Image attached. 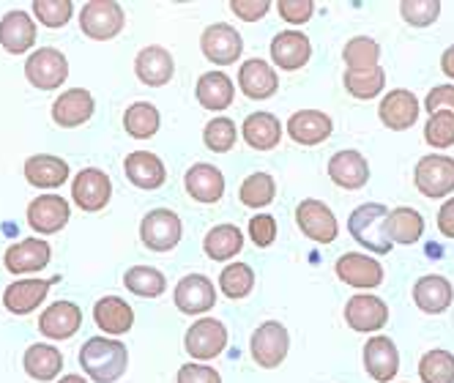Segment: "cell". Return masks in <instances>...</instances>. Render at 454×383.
<instances>
[{
	"mask_svg": "<svg viewBox=\"0 0 454 383\" xmlns=\"http://www.w3.org/2000/svg\"><path fill=\"white\" fill-rule=\"evenodd\" d=\"M93 317H96V326H99L102 332L107 334H126L129 329L135 326V312L132 307H129L123 299L118 296H105L96 301L93 307Z\"/></svg>",
	"mask_w": 454,
	"mask_h": 383,
	"instance_id": "d6a6232c",
	"label": "cell"
},
{
	"mask_svg": "<svg viewBox=\"0 0 454 383\" xmlns=\"http://www.w3.org/2000/svg\"><path fill=\"white\" fill-rule=\"evenodd\" d=\"M345 88L356 99H375L380 96L383 85H386V72L375 69V72H345L342 77Z\"/></svg>",
	"mask_w": 454,
	"mask_h": 383,
	"instance_id": "ee69618b",
	"label": "cell"
},
{
	"mask_svg": "<svg viewBox=\"0 0 454 383\" xmlns=\"http://www.w3.org/2000/svg\"><path fill=\"white\" fill-rule=\"evenodd\" d=\"M334 132V123L326 113L320 110H299L287 121V135L299 145H320Z\"/></svg>",
	"mask_w": 454,
	"mask_h": 383,
	"instance_id": "ffe728a7",
	"label": "cell"
},
{
	"mask_svg": "<svg viewBox=\"0 0 454 383\" xmlns=\"http://www.w3.org/2000/svg\"><path fill=\"white\" fill-rule=\"evenodd\" d=\"M22 364H25V372L34 380H52L63 370V356L58 348H52L47 342H36L25 350Z\"/></svg>",
	"mask_w": 454,
	"mask_h": 383,
	"instance_id": "d590c367",
	"label": "cell"
},
{
	"mask_svg": "<svg viewBox=\"0 0 454 383\" xmlns=\"http://www.w3.org/2000/svg\"><path fill=\"white\" fill-rule=\"evenodd\" d=\"M25 77L30 80V85L39 90H55L67 82L69 77V63L63 58L60 50L52 47H42L25 63Z\"/></svg>",
	"mask_w": 454,
	"mask_h": 383,
	"instance_id": "52a82bcc",
	"label": "cell"
},
{
	"mask_svg": "<svg viewBox=\"0 0 454 383\" xmlns=\"http://www.w3.org/2000/svg\"><path fill=\"white\" fill-rule=\"evenodd\" d=\"M425 110L433 115V113H454V85H438L427 93V99H425Z\"/></svg>",
	"mask_w": 454,
	"mask_h": 383,
	"instance_id": "db71d44e",
	"label": "cell"
},
{
	"mask_svg": "<svg viewBox=\"0 0 454 383\" xmlns=\"http://www.w3.org/2000/svg\"><path fill=\"white\" fill-rule=\"evenodd\" d=\"M277 12L290 25H304L315 14V4H312V0H279Z\"/></svg>",
	"mask_w": 454,
	"mask_h": 383,
	"instance_id": "f907efd6",
	"label": "cell"
},
{
	"mask_svg": "<svg viewBox=\"0 0 454 383\" xmlns=\"http://www.w3.org/2000/svg\"><path fill=\"white\" fill-rule=\"evenodd\" d=\"M69 203L60 195H39L34 203L27 206V225L34 233L52 236L67 228L69 222Z\"/></svg>",
	"mask_w": 454,
	"mask_h": 383,
	"instance_id": "4fadbf2b",
	"label": "cell"
},
{
	"mask_svg": "<svg viewBox=\"0 0 454 383\" xmlns=\"http://www.w3.org/2000/svg\"><path fill=\"white\" fill-rule=\"evenodd\" d=\"M123 9L113 0H90L80 12V27L82 34L96 39V42H107L115 39L123 27Z\"/></svg>",
	"mask_w": 454,
	"mask_h": 383,
	"instance_id": "8992f818",
	"label": "cell"
},
{
	"mask_svg": "<svg viewBox=\"0 0 454 383\" xmlns=\"http://www.w3.org/2000/svg\"><path fill=\"white\" fill-rule=\"evenodd\" d=\"M419 113H421L419 99H416L411 90H405V88L388 90L383 99H380V107H378L380 123L386 126V129H392V132L411 129V126L419 121Z\"/></svg>",
	"mask_w": 454,
	"mask_h": 383,
	"instance_id": "7c38bea8",
	"label": "cell"
},
{
	"mask_svg": "<svg viewBox=\"0 0 454 383\" xmlns=\"http://www.w3.org/2000/svg\"><path fill=\"white\" fill-rule=\"evenodd\" d=\"M239 198L247 208H266L277 198V184L269 173H252L244 184Z\"/></svg>",
	"mask_w": 454,
	"mask_h": 383,
	"instance_id": "60d3db41",
	"label": "cell"
},
{
	"mask_svg": "<svg viewBox=\"0 0 454 383\" xmlns=\"http://www.w3.org/2000/svg\"><path fill=\"white\" fill-rule=\"evenodd\" d=\"M123 285L132 291L135 296H145V299H156L165 293L168 287V279L159 269L153 266H132L123 277Z\"/></svg>",
	"mask_w": 454,
	"mask_h": 383,
	"instance_id": "ab89813d",
	"label": "cell"
},
{
	"mask_svg": "<svg viewBox=\"0 0 454 383\" xmlns=\"http://www.w3.org/2000/svg\"><path fill=\"white\" fill-rule=\"evenodd\" d=\"M282 137V123L271 113H252L244 121V140L254 151H271L279 145Z\"/></svg>",
	"mask_w": 454,
	"mask_h": 383,
	"instance_id": "e575fe53",
	"label": "cell"
},
{
	"mask_svg": "<svg viewBox=\"0 0 454 383\" xmlns=\"http://www.w3.org/2000/svg\"><path fill=\"white\" fill-rule=\"evenodd\" d=\"M135 72L137 77L151 85V88H161L173 80V72H176V63H173V55L165 50V47H145L137 52V60H135Z\"/></svg>",
	"mask_w": 454,
	"mask_h": 383,
	"instance_id": "4316f807",
	"label": "cell"
},
{
	"mask_svg": "<svg viewBox=\"0 0 454 383\" xmlns=\"http://www.w3.org/2000/svg\"><path fill=\"white\" fill-rule=\"evenodd\" d=\"M334 271L350 287H367L370 291V287H378L383 282V266L375 258H367V254L359 252H345Z\"/></svg>",
	"mask_w": 454,
	"mask_h": 383,
	"instance_id": "603a6c76",
	"label": "cell"
},
{
	"mask_svg": "<svg viewBox=\"0 0 454 383\" xmlns=\"http://www.w3.org/2000/svg\"><path fill=\"white\" fill-rule=\"evenodd\" d=\"M386 214H388V208L383 203H364V206L356 208L348 219L350 236L375 254L392 252V241L386 238V231H383Z\"/></svg>",
	"mask_w": 454,
	"mask_h": 383,
	"instance_id": "7a4b0ae2",
	"label": "cell"
},
{
	"mask_svg": "<svg viewBox=\"0 0 454 383\" xmlns=\"http://www.w3.org/2000/svg\"><path fill=\"white\" fill-rule=\"evenodd\" d=\"M364 370L378 383L395 380V375L400 372V354H397L395 340H388L383 334L380 337H370L364 342Z\"/></svg>",
	"mask_w": 454,
	"mask_h": 383,
	"instance_id": "2e32d148",
	"label": "cell"
},
{
	"mask_svg": "<svg viewBox=\"0 0 454 383\" xmlns=\"http://www.w3.org/2000/svg\"><path fill=\"white\" fill-rule=\"evenodd\" d=\"M219 287L227 299H247L254 287V271L247 263H231L219 274Z\"/></svg>",
	"mask_w": 454,
	"mask_h": 383,
	"instance_id": "7bdbcfd3",
	"label": "cell"
},
{
	"mask_svg": "<svg viewBox=\"0 0 454 383\" xmlns=\"http://www.w3.org/2000/svg\"><path fill=\"white\" fill-rule=\"evenodd\" d=\"M400 14L413 27H427L441 17V4L438 0H403Z\"/></svg>",
	"mask_w": 454,
	"mask_h": 383,
	"instance_id": "bcb514c9",
	"label": "cell"
},
{
	"mask_svg": "<svg viewBox=\"0 0 454 383\" xmlns=\"http://www.w3.org/2000/svg\"><path fill=\"white\" fill-rule=\"evenodd\" d=\"M425 140L433 148H449L454 145V113H433L425 126Z\"/></svg>",
	"mask_w": 454,
	"mask_h": 383,
	"instance_id": "7dc6e473",
	"label": "cell"
},
{
	"mask_svg": "<svg viewBox=\"0 0 454 383\" xmlns=\"http://www.w3.org/2000/svg\"><path fill=\"white\" fill-rule=\"evenodd\" d=\"M413 301L421 312L427 315H441L451 307L454 301V287L446 277L441 274H427L413 285Z\"/></svg>",
	"mask_w": 454,
	"mask_h": 383,
	"instance_id": "484cf974",
	"label": "cell"
},
{
	"mask_svg": "<svg viewBox=\"0 0 454 383\" xmlns=\"http://www.w3.org/2000/svg\"><path fill=\"white\" fill-rule=\"evenodd\" d=\"M329 178L340 189H362L370 181V165L359 151H337L329 162Z\"/></svg>",
	"mask_w": 454,
	"mask_h": 383,
	"instance_id": "83f0119b",
	"label": "cell"
},
{
	"mask_svg": "<svg viewBox=\"0 0 454 383\" xmlns=\"http://www.w3.org/2000/svg\"><path fill=\"white\" fill-rule=\"evenodd\" d=\"M249 241L254 246H271L277 241V219L271 214H257L249 219Z\"/></svg>",
	"mask_w": 454,
	"mask_h": 383,
	"instance_id": "681fc988",
	"label": "cell"
},
{
	"mask_svg": "<svg viewBox=\"0 0 454 383\" xmlns=\"http://www.w3.org/2000/svg\"><path fill=\"white\" fill-rule=\"evenodd\" d=\"M178 383H222V375L208 364H184L178 370Z\"/></svg>",
	"mask_w": 454,
	"mask_h": 383,
	"instance_id": "f5cc1de1",
	"label": "cell"
},
{
	"mask_svg": "<svg viewBox=\"0 0 454 383\" xmlns=\"http://www.w3.org/2000/svg\"><path fill=\"white\" fill-rule=\"evenodd\" d=\"M58 383H88L82 375H67V378H60Z\"/></svg>",
	"mask_w": 454,
	"mask_h": 383,
	"instance_id": "6f0895ef",
	"label": "cell"
},
{
	"mask_svg": "<svg viewBox=\"0 0 454 383\" xmlns=\"http://www.w3.org/2000/svg\"><path fill=\"white\" fill-rule=\"evenodd\" d=\"M200 50L211 63H216V66H231V63H236L241 58L244 42H241V34L233 25L216 22V25H208L203 30Z\"/></svg>",
	"mask_w": 454,
	"mask_h": 383,
	"instance_id": "9c48e42d",
	"label": "cell"
},
{
	"mask_svg": "<svg viewBox=\"0 0 454 383\" xmlns=\"http://www.w3.org/2000/svg\"><path fill=\"white\" fill-rule=\"evenodd\" d=\"M296 222L307 238L317 241V244H332L340 233V222L334 216V211L323 203V200H301L296 208Z\"/></svg>",
	"mask_w": 454,
	"mask_h": 383,
	"instance_id": "30bf717a",
	"label": "cell"
},
{
	"mask_svg": "<svg viewBox=\"0 0 454 383\" xmlns=\"http://www.w3.org/2000/svg\"><path fill=\"white\" fill-rule=\"evenodd\" d=\"M441 69H443V74H446L449 80H454V44L443 52V58H441Z\"/></svg>",
	"mask_w": 454,
	"mask_h": 383,
	"instance_id": "9f6ffc18",
	"label": "cell"
},
{
	"mask_svg": "<svg viewBox=\"0 0 454 383\" xmlns=\"http://www.w3.org/2000/svg\"><path fill=\"white\" fill-rule=\"evenodd\" d=\"M186 354L198 362H211L216 359L222 350L227 348V326L216 317H203V321H194L184 337Z\"/></svg>",
	"mask_w": 454,
	"mask_h": 383,
	"instance_id": "ba28073f",
	"label": "cell"
},
{
	"mask_svg": "<svg viewBox=\"0 0 454 383\" xmlns=\"http://www.w3.org/2000/svg\"><path fill=\"white\" fill-rule=\"evenodd\" d=\"M82 326V309L74 301H55L39 317V332L47 340H69Z\"/></svg>",
	"mask_w": 454,
	"mask_h": 383,
	"instance_id": "44dd1931",
	"label": "cell"
},
{
	"mask_svg": "<svg viewBox=\"0 0 454 383\" xmlns=\"http://www.w3.org/2000/svg\"><path fill=\"white\" fill-rule=\"evenodd\" d=\"M239 85H241L244 96L263 102V99H271V96L277 93L279 77L271 69L269 60H263V58H249V60L241 63V69H239Z\"/></svg>",
	"mask_w": 454,
	"mask_h": 383,
	"instance_id": "e0dca14e",
	"label": "cell"
},
{
	"mask_svg": "<svg viewBox=\"0 0 454 383\" xmlns=\"http://www.w3.org/2000/svg\"><path fill=\"white\" fill-rule=\"evenodd\" d=\"M203 249L211 261H231L244 249V233L236 225H216L206 233Z\"/></svg>",
	"mask_w": 454,
	"mask_h": 383,
	"instance_id": "8d00e7d4",
	"label": "cell"
},
{
	"mask_svg": "<svg viewBox=\"0 0 454 383\" xmlns=\"http://www.w3.org/2000/svg\"><path fill=\"white\" fill-rule=\"evenodd\" d=\"M96 110V102L90 90L85 88H72L67 93L58 96V102L52 105V121L58 126H63V129H74V126H82L90 121Z\"/></svg>",
	"mask_w": 454,
	"mask_h": 383,
	"instance_id": "7402d4cb",
	"label": "cell"
},
{
	"mask_svg": "<svg viewBox=\"0 0 454 383\" xmlns=\"http://www.w3.org/2000/svg\"><path fill=\"white\" fill-rule=\"evenodd\" d=\"M186 192L192 200L198 203H219L224 198V176L219 168L208 165V162H198L186 170Z\"/></svg>",
	"mask_w": 454,
	"mask_h": 383,
	"instance_id": "d4e9b609",
	"label": "cell"
},
{
	"mask_svg": "<svg viewBox=\"0 0 454 383\" xmlns=\"http://www.w3.org/2000/svg\"><path fill=\"white\" fill-rule=\"evenodd\" d=\"M25 178L36 189H58L69 181V165L60 156L36 153L25 162Z\"/></svg>",
	"mask_w": 454,
	"mask_h": 383,
	"instance_id": "f1b7e54d",
	"label": "cell"
},
{
	"mask_svg": "<svg viewBox=\"0 0 454 383\" xmlns=\"http://www.w3.org/2000/svg\"><path fill=\"white\" fill-rule=\"evenodd\" d=\"M72 195H74V206L80 211H102L110 198H113V181L107 178V173L96 170V168H85L74 176V186H72Z\"/></svg>",
	"mask_w": 454,
	"mask_h": 383,
	"instance_id": "8fae6325",
	"label": "cell"
},
{
	"mask_svg": "<svg viewBox=\"0 0 454 383\" xmlns=\"http://www.w3.org/2000/svg\"><path fill=\"white\" fill-rule=\"evenodd\" d=\"M419 375L425 383H454V354L449 350H427L419 362Z\"/></svg>",
	"mask_w": 454,
	"mask_h": 383,
	"instance_id": "b9f144b4",
	"label": "cell"
},
{
	"mask_svg": "<svg viewBox=\"0 0 454 383\" xmlns=\"http://www.w3.org/2000/svg\"><path fill=\"white\" fill-rule=\"evenodd\" d=\"M184 236V225L176 211L168 208H153L140 222V238L151 252H170L178 246Z\"/></svg>",
	"mask_w": 454,
	"mask_h": 383,
	"instance_id": "277c9868",
	"label": "cell"
},
{
	"mask_svg": "<svg viewBox=\"0 0 454 383\" xmlns=\"http://www.w3.org/2000/svg\"><path fill=\"white\" fill-rule=\"evenodd\" d=\"M236 137H239V132H236V123L231 118H214V121H208L206 132H203V140H206V145L214 153H227L236 145Z\"/></svg>",
	"mask_w": 454,
	"mask_h": 383,
	"instance_id": "f6af8a7d",
	"label": "cell"
},
{
	"mask_svg": "<svg viewBox=\"0 0 454 383\" xmlns=\"http://www.w3.org/2000/svg\"><path fill=\"white\" fill-rule=\"evenodd\" d=\"M233 80L222 74V72H208L198 80V88H194V96H198V102L206 107V110H227L233 105Z\"/></svg>",
	"mask_w": 454,
	"mask_h": 383,
	"instance_id": "836d02e7",
	"label": "cell"
},
{
	"mask_svg": "<svg viewBox=\"0 0 454 383\" xmlns=\"http://www.w3.org/2000/svg\"><path fill=\"white\" fill-rule=\"evenodd\" d=\"M271 4L269 0H231V12L244 22H257L269 14Z\"/></svg>",
	"mask_w": 454,
	"mask_h": 383,
	"instance_id": "816d5d0a",
	"label": "cell"
},
{
	"mask_svg": "<svg viewBox=\"0 0 454 383\" xmlns=\"http://www.w3.org/2000/svg\"><path fill=\"white\" fill-rule=\"evenodd\" d=\"M50 254H52V249L44 238H25V241L6 249L4 266L12 274H34L50 263Z\"/></svg>",
	"mask_w": 454,
	"mask_h": 383,
	"instance_id": "cb8c5ba5",
	"label": "cell"
},
{
	"mask_svg": "<svg viewBox=\"0 0 454 383\" xmlns=\"http://www.w3.org/2000/svg\"><path fill=\"white\" fill-rule=\"evenodd\" d=\"M60 277H47V279H17L6 287L4 293V307L12 312V315H27L34 312L44 299H47V291L52 285H58Z\"/></svg>",
	"mask_w": 454,
	"mask_h": 383,
	"instance_id": "5bb4252c",
	"label": "cell"
},
{
	"mask_svg": "<svg viewBox=\"0 0 454 383\" xmlns=\"http://www.w3.org/2000/svg\"><path fill=\"white\" fill-rule=\"evenodd\" d=\"M80 364L96 383H115L129 364L126 345L110 337H90L80 350Z\"/></svg>",
	"mask_w": 454,
	"mask_h": 383,
	"instance_id": "6da1fadb",
	"label": "cell"
},
{
	"mask_svg": "<svg viewBox=\"0 0 454 383\" xmlns=\"http://www.w3.org/2000/svg\"><path fill=\"white\" fill-rule=\"evenodd\" d=\"M345 321L353 332H378L388 324V307L386 301H380L378 296L367 293V296H353L345 304Z\"/></svg>",
	"mask_w": 454,
	"mask_h": 383,
	"instance_id": "d6986e66",
	"label": "cell"
},
{
	"mask_svg": "<svg viewBox=\"0 0 454 383\" xmlns=\"http://www.w3.org/2000/svg\"><path fill=\"white\" fill-rule=\"evenodd\" d=\"M416 189L421 192L425 198H446L454 192V159L441 156V153H430V156H421L416 173H413Z\"/></svg>",
	"mask_w": 454,
	"mask_h": 383,
	"instance_id": "3957f363",
	"label": "cell"
},
{
	"mask_svg": "<svg viewBox=\"0 0 454 383\" xmlns=\"http://www.w3.org/2000/svg\"><path fill=\"white\" fill-rule=\"evenodd\" d=\"M287 350H290V334L279 321L261 324L249 340V354H252L254 364H261L266 370L279 367L287 356Z\"/></svg>",
	"mask_w": 454,
	"mask_h": 383,
	"instance_id": "5b68a950",
	"label": "cell"
},
{
	"mask_svg": "<svg viewBox=\"0 0 454 383\" xmlns=\"http://www.w3.org/2000/svg\"><path fill=\"white\" fill-rule=\"evenodd\" d=\"M161 126V115L153 105L148 102H137L123 113V129L132 135L135 140H148L159 132Z\"/></svg>",
	"mask_w": 454,
	"mask_h": 383,
	"instance_id": "f35d334b",
	"label": "cell"
},
{
	"mask_svg": "<svg viewBox=\"0 0 454 383\" xmlns=\"http://www.w3.org/2000/svg\"><path fill=\"white\" fill-rule=\"evenodd\" d=\"M438 231L446 238H454V198H449L438 211Z\"/></svg>",
	"mask_w": 454,
	"mask_h": 383,
	"instance_id": "11a10c76",
	"label": "cell"
},
{
	"mask_svg": "<svg viewBox=\"0 0 454 383\" xmlns=\"http://www.w3.org/2000/svg\"><path fill=\"white\" fill-rule=\"evenodd\" d=\"M123 170H126V178L132 181L135 186L140 189H159L161 184L168 181V170H165V162L151 153V151H135L126 156L123 162Z\"/></svg>",
	"mask_w": 454,
	"mask_h": 383,
	"instance_id": "f546056e",
	"label": "cell"
},
{
	"mask_svg": "<svg viewBox=\"0 0 454 383\" xmlns=\"http://www.w3.org/2000/svg\"><path fill=\"white\" fill-rule=\"evenodd\" d=\"M342 60L348 72H375L380 69V44L370 36H356L345 44Z\"/></svg>",
	"mask_w": 454,
	"mask_h": 383,
	"instance_id": "74e56055",
	"label": "cell"
},
{
	"mask_svg": "<svg viewBox=\"0 0 454 383\" xmlns=\"http://www.w3.org/2000/svg\"><path fill=\"white\" fill-rule=\"evenodd\" d=\"M383 231H386V238L392 244H403V246H411L416 244L421 236H425V216H421L416 208H392L386 214V222H383Z\"/></svg>",
	"mask_w": 454,
	"mask_h": 383,
	"instance_id": "1f68e13d",
	"label": "cell"
},
{
	"mask_svg": "<svg viewBox=\"0 0 454 383\" xmlns=\"http://www.w3.org/2000/svg\"><path fill=\"white\" fill-rule=\"evenodd\" d=\"M216 304V287L203 274H189L176 285V307L184 315H203Z\"/></svg>",
	"mask_w": 454,
	"mask_h": 383,
	"instance_id": "9a60e30c",
	"label": "cell"
},
{
	"mask_svg": "<svg viewBox=\"0 0 454 383\" xmlns=\"http://www.w3.org/2000/svg\"><path fill=\"white\" fill-rule=\"evenodd\" d=\"M34 14L47 27H63V25L72 20L74 6L69 4V0H36V4H34Z\"/></svg>",
	"mask_w": 454,
	"mask_h": 383,
	"instance_id": "c3c4849f",
	"label": "cell"
},
{
	"mask_svg": "<svg viewBox=\"0 0 454 383\" xmlns=\"http://www.w3.org/2000/svg\"><path fill=\"white\" fill-rule=\"evenodd\" d=\"M0 44L12 55H25L36 44V25L25 12H9L0 20Z\"/></svg>",
	"mask_w": 454,
	"mask_h": 383,
	"instance_id": "4dcf8cb0",
	"label": "cell"
},
{
	"mask_svg": "<svg viewBox=\"0 0 454 383\" xmlns=\"http://www.w3.org/2000/svg\"><path fill=\"white\" fill-rule=\"evenodd\" d=\"M309 55H312V44L309 36L301 34V30H282L271 42V60L285 72H296L307 66Z\"/></svg>",
	"mask_w": 454,
	"mask_h": 383,
	"instance_id": "ac0fdd59",
	"label": "cell"
}]
</instances>
